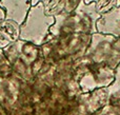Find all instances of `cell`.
Segmentation results:
<instances>
[{"instance_id":"3957f363","label":"cell","mask_w":120,"mask_h":115,"mask_svg":"<svg viewBox=\"0 0 120 115\" xmlns=\"http://www.w3.org/2000/svg\"><path fill=\"white\" fill-rule=\"evenodd\" d=\"M20 25L15 23L14 21L4 20L0 24V48L10 44L14 41L20 34Z\"/></svg>"},{"instance_id":"6da1fadb","label":"cell","mask_w":120,"mask_h":115,"mask_svg":"<svg viewBox=\"0 0 120 115\" xmlns=\"http://www.w3.org/2000/svg\"><path fill=\"white\" fill-rule=\"evenodd\" d=\"M55 18L52 15H46L44 12L43 2H39L30 8L25 21L21 25V39L31 41L33 43L42 44L44 38L49 35V27L54 23Z\"/></svg>"},{"instance_id":"7a4b0ae2","label":"cell","mask_w":120,"mask_h":115,"mask_svg":"<svg viewBox=\"0 0 120 115\" xmlns=\"http://www.w3.org/2000/svg\"><path fill=\"white\" fill-rule=\"evenodd\" d=\"M31 0H0V8L5 10V19L22 25L30 11Z\"/></svg>"},{"instance_id":"52a82bcc","label":"cell","mask_w":120,"mask_h":115,"mask_svg":"<svg viewBox=\"0 0 120 115\" xmlns=\"http://www.w3.org/2000/svg\"><path fill=\"white\" fill-rule=\"evenodd\" d=\"M8 112H10V111H8V109H5V108L0 104V115H11L10 113H8Z\"/></svg>"},{"instance_id":"ba28073f","label":"cell","mask_w":120,"mask_h":115,"mask_svg":"<svg viewBox=\"0 0 120 115\" xmlns=\"http://www.w3.org/2000/svg\"><path fill=\"white\" fill-rule=\"evenodd\" d=\"M84 1H85V3H90V2H92L93 0H84Z\"/></svg>"},{"instance_id":"8992f818","label":"cell","mask_w":120,"mask_h":115,"mask_svg":"<svg viewBox=\"0 0 120 115\" xmlns=\"http://www.w3.org/2000/svg\"><path fill=\"white\" fill-rule=\"evenodd\" d=\"M4 20H5V11L0 8V24H1Z\"/></svg>"},{"instance_id":"5b68a950","label":"cell","mask_w":120,"mask_h":115,"mask_svg":"<svg viewBox=\"0 0 120 115\" xmlns=\"http://www.w3.org/2000/svg\"><path fill=\"white\" fill-rule=\"evenodd\" d=\"M93 115H120V100L109 101Z\"/></svg>"},{"instance_id":"277c9868","label":"cell","mask_w":120,"mask_h":115,"mask_svg":"<svg viewBox=\"0 0 120 115\" xmlns=\"http://www.w3.org/2000/svg\"><path fill=\"white\" fill-rule=\"evenodd\" d=\"M110 101L120 100V65H118L116 75L114 77V81L110 87L106 88Z\"/></svg>"}]
</instances>
